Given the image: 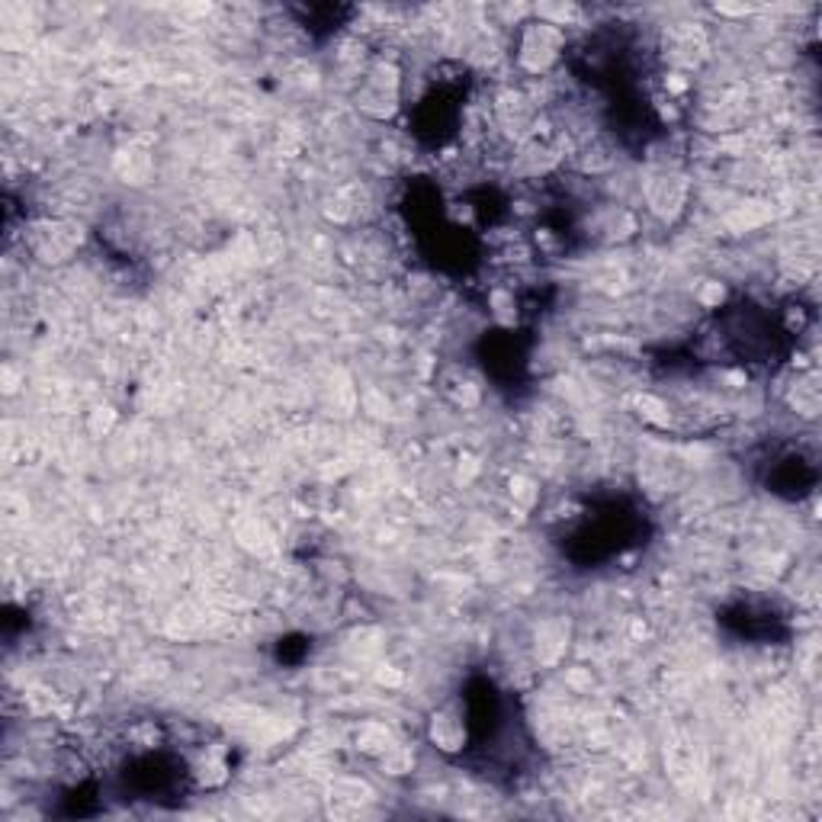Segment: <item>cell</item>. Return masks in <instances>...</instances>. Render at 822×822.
<instances>
[{"instance_id":"obj_13","label":"cell","mask_w":822,"mask_h":822,"mask_svg":"<svg viewBox=\"0 0 822 822\" xmlns=\"http://www.w3.org/2000/svg\"><path fill=\"white\" fill-rule=\"evenodd\" d=\"M530 16H537V20L543 23H553V27H572L575 20L582 16V7H575V4H537V7L530 10Z\"/></svg>"},{"instance_id":"obj_5","label":"cell","mask_w":822,"mask_h":822,"mask_svg":"<svg viewBox=\"0 0 822 822\" xmlns=\"http://www.w3.org/2000/svg\"><path fill=\"white\" fill-rule=\"evenodd\" d=\"M187 774L199 790H219L231 781V758L225 745H199L187 762Z\"/></svg>"},{"instance_id":"obj_17","label":"cell","mask_w":822,"mask_h":822,"mask_svg":"<svg viewBox=\"0 0 822 822\" xmlns=\"http://www.w3.org/2000/svg\"><path fill=\"white\" fill-rule=\"evenodd\" d=\"M511 498L518 501V505H524V507H533L537 505V498H539L537 482H530L527 475H514L511 479Z\"/></svg>"},{"instance_id":"obj_9","label":"cell","mask_w":822,"mask_h":822,"mask_svg":"<svg viewBox=\"0 0 822 822\" xmlns=\"http://www.w3.org/2000/svg\"><path fill=\"white\" fill-rule=\"evenodd\" d=\"M488 315H492V322L498 325V328H514L520 318L518 296H514L507 286H495V290L488 293Z\"/></svg>"},{"instance_id":"obj_19","label":"cell","mask_w":822,"mask_h":822,"mask_svg":"<svg viewBox=\"0 0 822 822\" xmlns=\"http://www.w3.org/2000/svg\"><path fill=\"white\" fill-rule=\"evenodd\" d=\"M4 382H7V386H4L7 392H16V382H20V376H16V369L10 367V363L4 367Z\"/></svg>"},{"instance_id":"obj_15","label":"cell","mask_w":822,"mask_h":822,"mask_svg":"<svg viewBox=\"0 0 822 822\" xmlns=\"http://www.w3.org/2000/svg\"><path fill=\"white\" fill-rule=\"evenodd\" d=\"M636 408H639V415H643L649 424H656V428H665V424L671 422L668 405H665V401L658 399V395H652V392L639 395V399H636Z\"/></svg>"},{"instance_id":"obj_7","label":"cell","mask_w":822,"mask_h":822,"mask_svg":"<svg viewBox=\"0 0 822 822\" xmlns=\"http://www.w3.org/2000/svg\"><path fill=\"white\" fill-rule=\"evenodd\" d=\"M441 386H443V395H447V399L454 401V405H460V408H475L482 401L479 379H475L473 373H466V369H454V373H443Z\"/></svg>"},{"instance_id":"obj_2","label":"cell","mask_w":822,"mask_h":822,"mask_svg":"<svg viewBox=\"0 0 822 822\" xmlns=\"http://www.w3.org/2000/svg\"><path fill=\"white\" fill-rule=\"evenodd\" d=\"M566 46H569L566 29L530 16V20L518 23V33H514V61L530 78H543V74H550L562 61Z\"/></svg>"},{"instance_id":"obj_1","label":"cell","mask_w":822,"mask_h":822,"mask_svg":"<svg viewBox=\"0 0 822 822\" xmlns=\"http://www.w3.org/2000/svg\"><path fill=\"white\" fill-rule=\"evenodd\" d=\"M405 103V68L395 55H373L354 84V106L373 123H392Z\"/></svg>"},{"instance_id":"obj_6","label":"cell","mask_w":822,"mask_h":822,"mask_svg":"<svg viewBox=\"0 0 822 822\" xmlns=\"http://www.w3.org/2000/svg\"><path fill=\"white\" fill-rule=\"evenodd\" d=\"M80 244V231L68 222H46L36 231L33 251L39 261L46 263H61L74 254V248Z\"/></svg>"},{"instance_id":"obj_3","label":"cell","mask_w":822,"mask_h":822,"mask_svg":"<svg viewBox=\"0 0 822 822\" xmlns=\"http://www.w3.org/2000/svg\"><path fill=\"white\" fill-rule=\"evenodd\" d=\"M639 193H643L646 209H649L658 222L671 225V222H678V219L684 216V209H688L691 184H688L684 174L662 167V171H652L649 177L639 184Z\"/></svg>"},{"instance_id":"obj_14","label":"cell","mask_w":822,"mask_h":822,"mask_svg":"<svg viewBox=\"0 0 822 822\" xmlns=\"http://www.w3.org/2000/svg\"><path fill=\"white\" fill-rule=\"evenodd\" d=\"M694 303L700 305V309H707V312H717V309H723L726 303H730V290H726V283L723 280H700L698 283V290H694Z\"/></svg>"},{"instance_id":"obj_12","label":"cell","mask_w":822,"mask_h":822,"mask_svg":"<svg viewBox=\"0 0 822 822\" xmlns=\"http://www.w3.org/2000/svg\"><path fill=\"white\" fill-rule=\"evenodd\" d=\"M357 742H360L357 749H363L367 755H373V758H379L382 752L389 749V745H395L392 742V732H389L382 723H363L360 732H357Z\"/></svg>"},{"instance_id":"obj_10","label":"cell","mask_w":822,"mask_h":822,"mask_svg":"<svg viewBox=\"0 0 822 822\" xmlns=\"http://www.w3.org/2000/svg\"><path fill=\"white\" fill-rule=\"evenodd\" d=\"M614 165H617V158H614V148L604 145V139H588L585 145H582V152H579L582 174H604V171H611Z\"/></svg>"},{"instance_id":"obj_8","label":"cell","mask_w":822,"mask_h":822,"mask_svg":"<svg viewBox=\"0 0 822 822\" xmlns=\"http://www.w3.org/2000/svg\"><path fill=\"white\" fill-rule=\"evenodd\" d=\"M787 399H790V408H794L800 418H806V422H816V418H819L822 395H819V382H816V376H800V379L790 386Z\"/></svg>"},{"instance_id":"obj_16","label":"cell","mask_w":822,"mask_h":822,"mask_svg":"<svg viewBox=\"0 0 822 822\" xmlns=\"http://www.w3.org/2000/svg\"><path fill=\"white\" fill-rule=\"evenodd\" d=\"M116 422H119L116 408H110V405H97V408H93V411H91V415H87V431H91L93 437H106L112 428H116Z\"/></svg>"},{"instance_id":"obj_4","label":"cell","mask_w":822,"mask_h":822,"mask_svg":"<svg viewBox=\"0 0 822 822\" xmlns=\"http://www.w3.org/2000/svg\"><path fill=\"white\" fill-rule=\"evenodd\" d=\"M428 742L443 755H460L469 742V720L460 704H441L428 720Z\"/></svg>"},{"instance_id":"obj_18","label":"cell","mask_w":822,"mask_h":822,"mask_svg":"<svg viewBox=\"0 0 822 822\" xmlns=\"http://www.w3.org/2000/svg\"><path fill=\"white\" fill-rule=\"evenodd\" d=\"M717 14H723V16H749V14H755V7H752V4H720Z\"/></svg>"},{"instance_id":"obj_11","label":"cell","mask_w":822,"mask_h":822,"mask_svg":"<svg viewBox=\"0 0 822 822\" xmlns=\"http://www.w3.org/2000/svg\"><path fill=\"white\" fill-rule=\"evenodd\" d=\"M376 762H379V768L386 771L389 777H405L415 771V752H411V745L395 742V745H389Z\"/></svg>"}]
</instances>
